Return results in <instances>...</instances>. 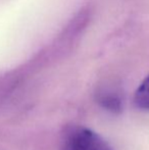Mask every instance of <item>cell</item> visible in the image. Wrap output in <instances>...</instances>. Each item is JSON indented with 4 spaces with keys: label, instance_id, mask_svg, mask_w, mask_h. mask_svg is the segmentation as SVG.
Masks as SVG:
<instances>
[{
    "label": "cell",
    "instance_id": "cell-1",
    "mask_svg": "<svg viewBox=\"0 0 149 150\" xmlns=\"http://www.w3.org/2000/svg\"><path fill=\"white\" fill-rule=\"evenodd\" d=\"M59 150H113L97 133L83 126H68L60 139Z\"/></svg>",
    "mask_w": 149,
    "mask_h": 150
},
{
    "label": "cell",
    "instance_id": "cell-3",
    "mask_svg": "<svg viewBox=\"0 0 149 150\" xmlns=\"http://www.w3.org/2000/svg\"><path fill=\"white\" fill-rule=\"evenodd\" d=\"M102 103H103V106L106 107L107 109L114 112H117L121 109V99L115 93H109V94H106L102 97L101 99Z\"/></svg>",
    "mask_w": 149,
    "mask_h": 150
},
{
    "label": "cell",
    "instance_id": "cell-2",
    "mask_svg": "<svg viewBox=\"0 0 149 150\" xmlns=\"http://www.w3.org/2000/svg\"><path fill=\"white\" fill-rule=\"evenodd\" d=\"M134 103L140 110L149 111V75L143 80L134 96Z\"/></svg>",
    "mask_w": 149,
    "mask_h": 150
}]
</instances>
